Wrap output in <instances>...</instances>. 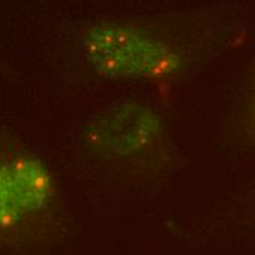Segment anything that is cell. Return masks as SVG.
I'll return each instance as SVG.
<instances>
[{
  "label": "cell",
  "mask_w": 255,
  "mask_h": 255,
  "mask_svg": "<svg viewBox=\"0 0 255 255\" xmlns=\"http://www.w3.org/2000/svg\"><path fill=\"white\" fill-rule=\"evenodd\" d=\"M81 56L94 74L118 81H163L185 68L179 50L150 31L127 22H97L79 43Z\"/></svg>",
  "instance_id": "6da1fadb"
},
{
  "label": "cell",
  "mask_w": 255,
  "mask_h": 255,
  "mask_svg": "<svg viewBox=\"0 0 255 255\" xmlns=\"http://www.w3.org/2000/svg\"><path fill=\"white\" fill-rule=\"evenodd\" d=\"M167 128L148 103L121 100L94 112L82 128L88 151L103 160L135 163L164 151Z\"/></svg>",
  "instance_id": "7a4b0ae2"
},
{
  "label": "cell",
  "mask_w": 255,
  "mask_h": 255,
  "mask_svg": "<svg viewBox=\"0 0 255 255\" xmlns=\"http://www.w3.org/2000/svg\"><path fill=\"white\" fill-rule=\"evenodd\" d=\"M56 195L49 166L32 154L0 158V230L46 210Z\"/></svg>",
  "instance_id": "3957f363"
}]
</instances>
